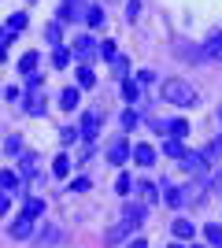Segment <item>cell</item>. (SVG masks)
<instances>
[{
    "label": "cell",
    "mask_w": 222,
    "mask_h": 248,
    "mask_svg": "<svg viewBox=\"0 0 222 248\" xmlns=\"http://www.w3.org/2000/svg\"><path fill=\"white\" fill-rule=\"evenodd\" d=\"M78 19H85V4L82 0H63L56 11V22H78Z\"/></svg>",
    "instance_id": "277c9868"
},
{
    "label": "cell",
    "mask_w": 222,
    "mask_h": 248,
    "mask_svg": "<svg viewBox=\"0 0 222 248\" xmlns=\"http://www.w3.org/2000/svg\"><path fill=\"white\" fill-rule=\"evenodd\" d=\"M71 189H74V193H89V189H93V182H89V178H74Z\"/></svg>",
    "instance_id": "8d00e7d4"
},
{
    "label": "cell",
    "mask_w": 222,
    "mask_h": 248,
    "mask_svg": "<svg viewBox=\"0 0 222 248\" xmlns=\"http://www.w3.org/2000/svg\"><path fill=\"white\" fill-rule=\"evenodd\" d=\"M204 233H207V241H211L215 248H222V226H219V222H207V230H204Z\"/></svg>",
    "instance_id": "f546056e"
},
{
    "label": "cell",
    "mask_w": 222,
    "mask_h": 248,
    "mask_svg": "<svg viewBox=\"0 0 222 248\" xmlns=\"http://www.w3.org/2000/svg\"><path fill=\"white\" fill-rule=\"evenodd\" d=\"M78 130H82V141H93V137L100 134V111H85Z\"/></svg>",
    "instance_id": "52a82bcc"
},
{
    "label": "cell",
    "mask_w": 222,
    "mask_h": 248,
    "mask_svg": "<svg viewBox=\"0 0 222 248\" xmlns=\"http://www.w3.org/2000/svg\"><path fill=\"white\" fill-rule=\"evenodd\" d=\"M204 60L222 63V33H211V37L204 41Z\"/></svg>",
    "instance_id": "8fae6325"
},
{
    "label": "cell",
    "mask_w": 222,
    "mask_h": 248,
    "mask_svg": "<svg viewBox=\"0 0 222 248\" xmlns=\"http://www.w3.org/2000/svg\"><path fill=\"white\" fill-rule=\"evenodd\" d=\"M137 11H141V4H137V0H130V4H126V19L133 22V19H137Z\"/></svg>",
    "instance_id": "f35d334b"
},
{
    "label": "cell",
    "mask_w": 222,
    "mask_h": 248,
    "mask_svg": "<svg viewBox=\"0 0 222 248\" xmlns=\"http://www.w3.org/2000/svg\"><path fill=\"white\" fill-rule=\"evenodd\" d=\"M111 67H115V71H111L115 78H122V82L130 78V60H126V56H115V60H111Z\"/></svg>",
    "instance_id": "484cf974"
},
{
    "label": "cell",
    "mask_w": 222,
    "mask_h": 248,
    "mask_svg": "<svg viewBox=\"0 0 222 248\" xmlns=\"http://www.w3.org/2000/svg\"><path fill=\"white\" fill-rule=\"evenodd\" d=\"M163 152H167L170 159H181V155H185V148H181V141H174V137H167V141H163Z\"/></svg>",
    "instance_id": "83f0119b"
},
{
    "label": "cell",
    "mask_w": 222,
    "mask_h": 248,
    "mask_svg": "<svg viewBox=\"0 0 222 248\" xmlns=\"http://www.w3.org/2000/svg\"><path fill=\"white\" fill-rule=\"evenodd\" d=\"M78 100H82V89H74V85H67L63 93H59V108H63V111H74Z\"/></svg>",
    "instance_id": "9a60e30c"
},
{
    "label": "cell",
    "mask_w": 222,
    "mask_h": 248,
    "mask_svg": "<svg viewBox=\"0 0 222 248\" xmlns=\"http://www.w3.org/2000/svg\"><path fill=\"white\" fill-rule=\"evenodd\" d=\"M122 93H126V100H130V104H137V100H141V82L126 78V82H122Z\"/></svg>",
    "instance_id": "4316f807"
},
{
    "label": "cell",
    "mask_w": 222,
    "mask_h": 248,
    "mask_svg": "<svg viewBox=\"0 0 222 248\" xmlns=\"http://www.w3.org/2000/svg\"><path fill=\"white\" fill-rule=\"evenodd\" d=\"M44 41L52 45V48L63 45V30H59V22H48V26H44Z\"/></svg>",
    "instance_id": "603a6c76"
},
{
    "label": "cell",
    "mask_w": 222,
    "mask_h": 248,
    "mask_svg": "<svg viewBox=\"0 0 222 248\" xmlns=\"http://www.w3.org/2000/svg\"><path fill=\"white\" fill-rule=\"evenodd\" d=\"M37 60H41L37 52H26V56H22V60H19V71L26 74V78H30V74H37Z\"/></svg>",
    "instance_id": "cb8c5ba5"
},
{
    "label": "cell",
    "mask_w": 222,
    "mask_h": 248,
    "mask_svg": "<svg viewBox=\"0 0 222 248\" xmlns=\"http://www.w3.org/2000/svg\"><path fill=\"white\" fill-rule=\"evenodd\" d=\"M56 241H59V230H56V226H48V230L41 233V245L48 248V245H56Z\"/></svg>",
    "instance_id": "d590c367"
},
{
    "label": "cell",
    "mask_w": 222,
    "mask_h": 248,
    "mask_svg": "<svg viewBox=\"0 0 222 248\" xmlns=\"http://www.w3.org/2000/svg\"><path fill=\"white\" fill-rule=\"evenodd\" d=\"M159 93H163L167 104H178V108H196L200 104V93L189 82H181V78H167V82L159 85Z\"/></svg>",
    "instance_id": "6da1fadb"
},
{
    "label": "cell",
    "mask_w": 222,
    "mask_h": 248,
    "mask_svg": "<svg viewBox=\"0 0 222 248\" xmlns=\"http://www.w3.org/2000/svg\"><path fill=\"white\" fill-rule=\"evenodd\" d=\"M22 215H26V218H41L44 215V200L41 197H30V200H26V207H22Z\"/></svg>",
    "instance_id": "7402d4cb"
},
{
    "label": "cell",
    "mask_w": 222,
    "mask_h": 248,
    "mask_svg": "<svg viewBox=\"0 0 222 248\" xmlns=\"http://www.w3.org/2000/svg\"><path fill=\"white\" fill-rule=\"evenodd\" d=\"M133 126H137V111L126 108V111H122V130H133Z\"/></svg>",
    "instance_id": "e575fe53"
},
{
    "label": "cell",
    "mask_w": 222,
    "mask_h": 248,
    "mask_svg": "<svg viewBox=\"0 0 222 248\" xmlns=\"http://www.w3.org/2000/svg\"><path fill=\"white\" fill-rule=\"evenodd\" d=\"M96 85V74L89 71V63H82V67H78V89H93Z\"/></svg>",
    "instance_id": "d4e9b609"
},
{
    "label": "cell",
    "mask_w": 222,
    "mask_h": 248,
    "mask_svg": "<svg viewBox=\"0 0 222 248\" xmlns=\"http://www.w3.org/2000/svg\"><path fill=\"white\" fill-rule=\"evenodd\" d=\"M133 189L141 193V200H145V204H156V200H159V189L152 186V182H133Z\"/></svg>",
    "instance_id": "e0dca14e"
},
{
    "label": "cell",
    "mask_w": 222,
    "mask_h": 248,
    "mask_svg": "<svg viewBox=\"0 0 222 248\" xmlns=\"http://www.w3.org/2000/svg\"><path fill=\"white\" fill-rule=\"evenodd\" d=\"M159 189H163V204H167V207H181V204H185V189H181V186H170V182H163Z\"/></svg>",
    "instance_id": "9c48e42d"
},
{
    "label": "cell",
    "mask_w": 222,
    "mask_h": 248,
    "mask_svg": "<svg viewBox=\"0 0 222 248\" xmlns=\"http://www.w3.org/2000/svg\"><path fill=\"white\" fill-rule=\"evenodd\" d=\"M115 56H118V52H115V45H111V41H100V60H107V63H111Z\"/></svg>",
    "instance_id": "836d02e7"
},
{
    "label": "cell",
    "mask_w": 222,
    "mask_h": 248,
    "mask_svg": "<svg viewBox=\"0 0 222 248\" xmlns=\"http://www.w3.org/2000/svg\"><path fill=\"white\" fill-rule=\"evenodd\" d=\"M4 211H8V197H4V193H0V215H4Z\"/></svg>",
    "instance_id": "ee69618b"
},
{
    "label": "cell",
    "mask_w": 222,
    "mask_h": 248,
    "mask_svg": "<svg viewBox=\"0 0 222 248\" xmlns=\"http://www.w3.org/2000/svg\"><path fill=\"white\" fill-rule=\"evenodd\" d=\"M0 60H4V45H0Z\"/></svg>",
    "instance_id": "bcb514c9"
},
{
    "label": "cell",
    "mask_w": 222,
    "mask_h": 248,
    "mask_svg": "<svg viewBox=\"0 0 222 248\" xmlns=\"http://www.w3.org/2000/svg\"><path fill=\"white\" fill-rule=\"evenodd\" d=\"M8 30H11V33L26 30V15H22V11H19V15H11V19H8Z\"/></svg>",
    "instance_id": "d6a6232c"
},
{
    "label": "cell",
    "mask_w": 222,
    "mask_h": 248,
    "mask_svg": "<svg viewBox=\"0 0 222 248\" xmlns=\"http://www.w3.org/2000/svg\"><path fill=\"white\" fill-rule=\"evenodd\" d=\"M30 233H33V218H26V215H19V218L8 226V237H11V241H26Z\"/></svg>",
    "instance_id": "ba28073f"
},
{
    "label": "cell",
    "mask_w": 222,
    "mask_h": 248,
    "mask_svg": "<svg viewBox=\"0 0 222 248\" xmlns=\"http://www.w3.org/2000/svg\"><path fill=\"white\" fill-rule=\"evenodd\" d=\"M8 152L11 155H22V137H8Z\"/></svg>",
    "instance_id": "74e56055"
},
{
    "label": "cell",
    "mask_w": 222,
    "mask_h": 248,
    "mask_svg": "<svg viewBox=\"0 0 222 248\" xmlns=\"http://www.w3.org/2000/svg\"><path fill=\"white\" fill-rule=\"evenodd\" d=\"M71 56H74V52H71V48H63V45H59V48H52V67H56V71L71 67Z\"/></svg>",
    "instance_id": "ffe728a7"
},
{
    "label": "cell",
    "mask_w": 222,
    "mask_h": 248,
    "mask_svg": "<svg viewBox=\"0 0 222 248\" xmlns=\"http://www.w3.org/2000/svg\"><path fill=\"white\" fill-rule=\"evenodd\" d=\"M130 155H133V152H130V145H126V141H122V137H115V141L107 145V163L122 167V163H126V159H130Z\"/></svg>",
    "instance_id": "8992f818"
},
{
    "label": "cell",
    "mask_w": 222,
    "mask_h": 248,
    "mask_svg": "<svg viewBox=\"0 0 222 248\" xmlns=\"http://www.w3.org/2000/svg\"><path fill=\"white\" fill-rule=\"evenodd\" d=\"M130 189H133V178H130V174H118L115 193H118V197H130Z\"/></svg>",
    "instance_id": "4dcf8cb0"
},
{
    "label": "cell",
    "mask_w": 222,
    "mask_h": 248,
    "mask_svg": "<svg viewBox=\"0 0 222 248\" xmlns=\"http://www.w3.org/2000/svg\"><path fill=\"white\" fill-rule=\"evenodd\" d=\"M170 230H174V237H178V241H189L192 233H196V226H192L189 218H174V226H170Z\"/></svg>",
    "instance_id": "2e32d148"
},
{
    "label": "cell",
    "mask_w": 222,
    "mask_h": 248,
    "mask_svg": "<svg viewBox=\"0 0 222 248\" xmlns=\"http://www.w3.org/2000/svg\"><path fill=\"white\" fill-rule=\"evenodd\" d=\"M22 111L33 115V119H41V115L48 111V104H44V93H41V89H30V93L22 96Z\"/></svg>",
    "instance_id": "3957f363"
},
{
    "label": "cell",
    "mask_w": 222,
    "mask_h": 248,
    "mask_svg": "<svg viewBox=\"0 0 222 248\" xmlns=\"http://www.w3.org/2000/svg\"><path fill=\"white\" fill-rule=\"evenodd\" d=\"M8 41H15V33H11V30H0V45H8Z\"/></svg>",
    "instance_id": "60d3db41"
},
{
    "label": "cell",
    "mask_w": 222,
    "mask_h": 248,
    "mask_svg": "<svg viewBox=\"0 0 222 248\" xmlns=\"http://www.w3.org/2000/svg\"><path fill=\"white\" fill-rule=\"evenodd\" d=\"M163 134L174 137V141H181V137H189V123H185V119H170V123L163 126Z\"/></svg>",
    "instance_id": "5bb4252c"
},
{
    "label": "cell",
    "mask_w": 222,
    "mask_h": 248,
    "mask_svg": "<svg viewBox=\"0 0 222 248\" xmlns=\"http://www.w3.org/2000/svg\"><path fill=\"white\" fill-rule=\"evenodd\" d=\"M219 155H222V134L215 137V141H211V145H207V148H204V159H207V163H215Z\"/></svg>",
    "instance_id": "f1b7e54d"
},
{
    "label": "cell",
    "mask_w": 222,
    "mask_h": 248,
    "mask_svg": "<svg viewBox=\"0 0 222 248\" xmlns=\"http://www.w3.org/2000/svg\"><path fill=\"white\" fill-rule=\"evenodd\" d=\"M78 137H82L78 126H63V130H59V141H63V145H71V141H78Z\"/></svg>",
    "instance_id": "1f68e13d"
},
{
    "label": "cell",
    "mask_w": 222,
    "mask_h": 248,
    "mask_svg": "<svg viewBox=\"0 0 222 248\" xmlns=\"http://www.w3.org/2000/svg\"><path fill=\"white\" fill-rule=\"evenodd\" d=\"M71 52H74L82 63H89L93 56H100V41H96V37H89V33H78V37H74V45H71Z\"/></svg>",
    "instance_id": "7a4b0ae2"
},
{
    "label": "cell",
    "mask_w": 222,
    "mask_h": 248,
    "mask_svg": "<svg viewBox=\"0 0 222 248\" xmlns=\"http://www.w3.org/2000/svg\"><path fill=\"white\" fill-rule=\"evenodd\" d=\"M137 167H152L156 163V152H152V145H133V155H130Z\"/></svg>",
    "instance_id": "7c38bea8"
},
{
    "label": "cell",
    "mask_w": 222,
    "mask_h": 248,
    "mask_svg": "<svg viewBox=\"0 0 222 248\" xmlns=\"http://www.w3.org/2000/svg\"><path fill=\"white\" fill-rule=\"evenodd\" d=\"M170 248H189V245H170Z\"/></svg>",
    "instance_id": "f6af8a7d"
},
{
    "label": "cell",
    "mask_w": 222,
    "mask_h": 248,
    "mask_svg": "<svg viewBox=\"0 0 222 248\" xmlns=\"http://www.w3.org/2000/svg\"><path fill=\"white\" fill-rule=\"evenodd\" d=\"M219 123H222V108H219Z\"/></svg>",
    "instance_id": "7dc6e473"
},
{
    "label": "cell",
    "mask_w": 222,
    "mask_h": 248,
    "mask_svg": "<svg viewBox=\"0 0 222 248\" xmlns=\"http://www.w3.org/2000/svg\"><path fill=\"white\" fill-rule=\"evenodd\" d=\"M189 248H196V245H189Z\"/></svg>",
    "instance_id": "c3c4849f"
},
{
    "label": "cell",
    "mask_w": 222,
    "mask_h": 248,
    "mask_svg": "<svg viewBox=\"0 0 222 248\" xmlns=\"http://www.w3.org/2000/svg\"><path fill=\"white\" fill-rule=\"evenodd\" d=\"M126 248H148V245H145V241H141V237H133V241H130Z\"/></svg>",
    "instance_id": "7bdbcfd3"
},
{
    "label": "cell",
    "mask_w": 222,
    "mask_h": 248,
    "mask_svg": "<svg viewBox=\"0 0 222 248\" xmlns=\"http://www.w3.org/2000/svg\"><path fill=\"white\" fill-rule=\"evenodd\" d=\"M137 226H141L137 218H122L118 226H111V230H107V233H104V245H118V241L126 237V233H133V230H137Z\"/></svg>",
    "instance_id": "5b68a950"
},
{
    "label": "cell",
    "mask_w": 222,
    "mask_h": 248,
    "mask_svg": "<svg viewBox=\"0 0 222 248\" xmlns=\"http://www.w3.org/2000/svg\"><path fill=\"white\" fill-rule=\"evenodd\" d=\"M19 186H22L19 170H0V189H4V193H19Z\"/></svg>",
    "instance_id": "4fadbf2b"
},
{
    "label": "cell",
    "mask_w": 222,
    "mask_h": 248,
    "mask_svg": "<svg viewBox=\"0 0 222 248\" xmlns=\"http://www.w3.org/2000/svg\"><path fill=\"white\" fill-rule=\"evenodd\" d=\"M85 22H89L93 30H100V26H104V8H100V4H89V8H85Z\"/></svg>",
    "instance_id": "ac0fdd59"
},
{
    "label": "cell",
    "mask_w": 222,
    "mask_h": 248,
    "mask_svg": "<svg viewBox=\"0 0 222 248\" xmlns=\"http://www.w3.org/2000/svg\"><path fill=\"white\" fill-rule=\"evenodd\" d=\"M211 186H215V193L222 197V174H215V182H211Z\"/></svg>",
    "instance_id": "b9f144b4"
},
{
    "label": "cell",
    "mask_w": 222,
    "mask_h": 248,
    "mask_svg": "<svg viewBox=\"0 0 222 248\" xmlns=\"http://www.w3.org/2000/svg\"><path fill=\"white\" fill-rule=\"evenodd\" d=\"M8 100H11V104H19V100H22V89H15V85H11V89H8Z\"/></svg>",
    "instance_id": "ab89813d"
},
{
    "label": "cell",
    "mask_w": 222,
    "mask_h": 248,
    "mask_svg": "<svg viewBox=\"0 0 222 248\" xmlns=\"http://www.w3.org/2000/svg\"><path fill=\"white\" fill-rule=\"evenodd\" d=\"M181 167H185L189 174H204V170H207V159H204V152H185L181 155Z\"/></svg>",
    "instance_id": "30bf717a"
},
{
    "label": "cell",
    "mask_w": 222,
    "mask_h": 248,
    "mask_svg": "<svg viewBox=\"0 0 222 248\" xmlns=\"http://www.w3.org/2000/svg\"><path fill=\"white\" fill-rule=\"evenodd\" d=\"M52 174L56 178H67V174H71V155H67V152H59L52 159Z\"/></svg>",
    "instance_id": "44dd1931"
},
{
    "label": "cell",
    "mask_w": 222,
    "mask_h": 248,
    "mask_svg": "<svg viewBox=\"0 0 222 248\" xmlns=\"http://www.w3.org/2000/svg\"><path fill=\"white\" fill-rule=\"evenodd\" d=\"M19 174L26 178V174H37V155L33 152H22L19 155Z\"/></svg>",
    "instance_id": "d6986e66"
}]
</instances>
